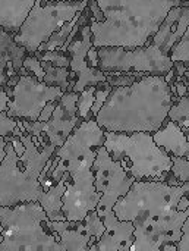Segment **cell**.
<instances>
[{"label":"cell","instance_id":"24","mask_svg":"<svg viewBox=\"0 0 189 251\" xmlns=\"http://www.w3.org/2000/svg\"><path fill=\"white\" fill-rule=\"evenodd\" d=\"M37 57L41 62H47L57 68H69L71 66V54L63 53L60 50H50L44 53H37Z\"/></svg>","mask_w":189,"mask_h":251},{"label":"cell","instance_id":"8","mask_svg":"<svg viewBox=\"0 0 189 251\" xmlns=\"http://www.w3.org/2000/svg\"><path fill=\"white\" fill-rule=\"evenodd\" d=\"M48 222L38 203L0 207V251H63L59 235L50 229Z\"/></svg>","mask_w":189,"mask_h":251},{"label":"cell","instance_id":"26","mask_svg":"<svg viewBox=\"0 0 189 251\" xmlns=\"http://www.w3.org/2000/svg\"><path fill=\"white\" fill-rule=\"evenodd\" d=\"M112 93V87L107 84V82H103V84H98L95 87V100H94V104L91 107V115L93 118H95L98 115V112L101 110V107L104 106V103L107 101L109 96Z\"/></svg>","mask_w":189,"mask_h":251},{"label":"cell","instance_id":"10","mask_svg":"<svg viewBox=\"0 0 189 251\" xmlns=\"http://www.w3.org/2000/svg\"><path fill=\"white\" fill-rule=\"evenodd\" d=\"M95 176V191L100 194V201L95 207L97 215L103 219L113 212L119 199L128 194L135 179L122 168V165L112 159L104 146L97 150L93 166Z\"/></svg>","mask_w":189,"mask_h":251},{"label":"cell","instance_id":"6","mask_svg":"<svg viewBox=\"0 0 189 251\" xmlns=\"http://www.w3.org/2000/svg\"><path fill=\"white\" fill-rule=\"evenodd\" d=\"M21 141L25 146L22 156L15 153L12 143H6V156L0 165V207L38 203L44 193L38 178L56 147L43 135L26 134Z\"/></svg>","mask_w":189,"mask_h":251},{"label":"cell","instance_id":"36","mask_svg":"<svg viewBox=\"0 0 189 251\" xmlns=\"http://www.w3.org/2000/svg\"><path fill=\"white\" fill-rule=\"evenodd\" d=\"M44 1H75V0H44Z\"/></svg>","mask_w":189,"mask_h":251},{"label":"cell","instance_id":"21","mask_svg":"<svg viewBox=\"0 0 189 251\" xmlns=\"http://www.w3.org/2000/svg\"><path fill=\"white\" fill-rule=\"evenodd\" d=\"M167 119L175 122L184 132L189 129V94L176 100L167 115Z\"/></svg>","mask_w":189,"mask_h":251},{"label":"cell","instance_id":"27","mask_svg":"<svg viewBox=\"0 0 189 251\" xmlns=\"http://www.w3.org/2000/svg\"><path fill=\"white\" fill-rule=\"evenodd\" d=\"M24 69H26L38 81L44 79V69H43L41 60L37 57V54H26L25 56V59H24Z\"/></svg>","mask_w":189,"mask_h":251},{"label":"cell","instance_id":"1","mask_svg":"<svg viewBox=\"0 0 189 251\" xmlns=\"http://www.w3.org/2000/svg\"><path fill=\"white\" fill-rule=\"evenodd\" d=\"M113 213L135 228L131 251H178L189 216V184L135 181L118 200Z\"/></svg>","mask_w":189,"mask_h":251},{"label":"cell","instance_id":"12","mask_svg":"<svg viewBox=\"0 0 189 251\" xmlns=\"http://www.w3.org/2000/svg\"><path fill=\"white\" fill-rule=\"evenodd\" d=\"M78 97L79 94L75 91L65 93L57 101V106L47 122H40V121L29 122L22 119L24 134L25 135L29 134L32 137L43 135L56 149L63 146V143L68 140V137L73 132V129L81 122L76 107Z\"/></svg>","mask_w":189,"mask_h":251},{"label":"cell","instance_id":"37","mask_svg":"<svg viewBox=\"0 0 189 251\" xmlns=\"http://www.w3.org/2000/svg\"><path fill=\"white\" fill-rule=\"evenodd\" d=\"M1 237H3V226H1V224H0V241H1Z\"/></svg>","mask_w":189,"mask_h":251},{"label":"cell","instance_id":"30","mask_svg":"<svg viewBox=\"0 0 189 251\" xmlns=\"http://www.w3.org/2000/svg\"><path fill=\"white\" fill-rule=\"evenodd\" d=\"M176 249L178 251H189V216L182 226V237L176 244Z\"/></svg>","mask_w":189,"mask_h":251},{"label":"cell","instance_id":"9","mask_svg":"<svg viewBox=\"0 0 189 251\" xmlns=\"http://www.w3.org/2000/svg\"><path fill=\"white\" fill-rule=\"evenodd\" d=\"M87 6L88 0L43 1L41 4H35L18 34H15V41L24 47L28 54H35L41 44L68 21H72L78 13L85 10Z\"/></svg>","mask_w":189,"mask_h":251},{"label":"cell","instance_id":"38","mask_svg":"<svg viewBox=\"0 0 189 251\" xmlns=\"http://www.w3.org/2000/svg\"><path fill=\"white\" fill-rule=\"evenodd\" d=\"M43 1H44V0H35V4H41Z\"/></svg>","mask_w":189,"mask_h":251},{"label":"cell","instance_id":"16","mask_svg":"<svg viewBox=\"0 0 189 251\" xmlns=\"http://www.w3.org/2000/svg\"><path fill=\"white\" fill-rule=\"evenodd\" d=\"M48 226L53 232L59 235V240L63 246V251H88L97 241L93 238L91 232L87 229L84 222H48Z\"/></svg>","mask_w":189,"mask_h":251},{"label":"cell","instance_id":"14","mask_svg":"<svg viewBox=\"0 0 189 251\" xmlns=\"http://www.w3.org/2000/svg\"><path fill=\"white\" fill-rule=\"evenodd\" d=\"M103 224L106 228L104 234L88 251H131L135 231L131 222L119 221L112 212L103 218Z\"/></svg>","mask_w":189,"mask_h":251},{"label":"cell","instance_id":"29","mask_svg":"<svg viewBox=\"0 0 189 251\" xmlns=\"http://www.w3.org/2000/svg\"><path fill=\"white\" fill-rule=\"evenodd\" d=\"M16 128H18V119L7 116L6 112H1L0 113V138L10 137Z\"/></svg>","mask_w":189,"mask_h":251},{"label":"cell","instance_id":"13","mask_svg":"<svg viewBox=\"0 0 189 251\" xmlns=\"http://www.w3.org/2000/svg\"><path fill=\"white\" fill-rule=\"evenodd\" d=\"M78 35L79 37H75L68 47V53L71 54L69 69L76 75V82L72 91L79 94L88 87H97L98 84L107 82V76L98 68H90L87 63V53L93 47V32L90 24L84 25Z\"/></svg>","mask_w":189,"mask_h":251},{"label":"cell","instance_id":"23","mask_svg":"<svg viewBox=\"0 0 189 251\" xmlns=\"http://www.w3.org/2000/svg\"><path fill=\"white\" fill-rule=\"evenodd\" d=\"M107 76V84L113 87H129L147 74L142 72H104Z\"/></svg>","mask_w":189,"mask_h":251},{"label":"cell","instance_id":"39","mask_svg":"<svg viewBox=\"0 0 189 251\" xmlns=\"http://www.w3.org/2000/svg\"><path fill=\"white\" fill-rule=\"evenodd\" d=\"M185 135H187V138H188V141H189V129L185 132Z\"/></svg>","mask_w":189,"mask_h":251},{"label":"cell","instance_id":"34","mask_svg":"<svg viewBox=\"0 0 189 251\" xmlns=\"http://www.w3.org/2000/svg\"><path fill=\"white\" fill-rule=\"evenodd\" d=\"M4 156H6V140L0 138V165L4 160Z\"/></svg>","mask_w":189,"mask_h":251},{"label":"cell","instance_id":"15","mask_svg":"<svg viewBox=\"0 0 189 251\" xmlns=\"http://www.w3.org/2000/svg\"><path fill=\"white\" fill-rule=\"evenodd\" d=\"M26 54V50L15 41V35L0 28V87L7 85L10 78L19 75Z\"/></svg>","mask_w":189,"mask_h":251},{"label":"cell","instance_id":"17","mask_svg":"<svg viewBox=\"0 0 189 251\" xmlns=\"http://www.w3.org/2000/svg\"><path fill=\"white\" fill-rule=\"evenodd\" d=\"M156 144L163 149L170 157H179L189 160V141L185 132L170 119H166L165 125L153 134Z\"/></svg>","mask_w":189,"mask_h":251},{"label":"cell","instance_id":"25","mask_svg":"<svg viewBox=\"0 0 189 251\" xmlns=\"http://www.w3.org/2000/svg\"><path fill=\"white\" fill-rule=\"evenodd\" d=\"M170 59H172L173 63L181 62V63L189 66V28L187 29V32L184 34V37L181 38V41L172 49Z\"/></svg>","mask_w":189,"mask_h":251},{"label":"cell","instance_id":"22","mask_svg":"<svg viewBox=\"0 0 189 251\" xmlns=\"http://www.w3.org/2000/svg\"><path fill=\"white\" fill-rule=\"evenodd\" d=\"M94 100H95V87H88L82 93H79L76 107H78V116L81 121H87L93 118L91 107L94 104Z\"/></svg>","mask_w":189,"mask_h":251},{"label":"cell","instance_id":"20","mask_svg":"<svg viewBox=\"0 0 189 251\" xmlns=\"http://www.w3.org/2000/svg\"><path fill=\"white\" fill-rule=\"evenodd\" d=\"M41 65L44 69L43 82H46L50 87H57L63 93L73 90L75 82H76V75L69 68H57L47 62H41Z\"/></svg>","mask_w":189,"mask_h":251},{"label":"cell","instance_id":"33","mask_svg":"<svg viewBox=\"0 0 189 251\" xmlns=\"http://www.w3.org/2000/svg\"><path fill=\"white\" fill-rule=\"evenodd\" d=\"M9 101H10V97H9V94L6 91V88L0 87V113L1 112H7Z\"/></svg>","mask_w":189,"mask_h":251},{"label":"cell","instance_id":"19","mask_svg":"<svg viewBox=\"0 0 189 251\" xmlns=\"http://www.w3.org/2000/svg\"><path fill=\"white\" fill-rule=\"evenodd\" d=\"M66 178H68V174H63L62 179L57 184H54L51 188L44 191L40 201H38V204L43 207L47 218L51 222L66 221L63 213H62V206H63L62 199H63L65 191H66Z\"/></svg>","mask_w":189,"mask_h":251},{"label":"cell","instance_id":"2","mask_svg":"<svg viewBox=\"0 0 189 251\" xmlns=\"http://www.w3.org/2000/svg\"><path fill=\"white\" fill-rule=\"evenodd\" d=\"M104 140L106 131L91 118L81 121L63 146L57 147L53 154L57 166L41 184V188L47 191L62 179L63 174H68L66 191L62 199V213L68 222H84L100 201L93 166L97 150L104 144Z\"/></svg>","mask_w":189,"mask_h":251},{"label":"cell","instance_id":"5","mask_svg":"<svg viewBox=\"0 0 189 251\" xmlns=\"http://www.w3.org/2000/svg\"><path fill=\"white\" fill-rule=\"evenodd\" d=\"M188 28L189 6H176L170 9L159 31L144 47L134 50L98 49V69L103 72H142L165 76L175 66L170 51Z\"/></svg>","mask_w":189,"mask_h":251},{"label":"cell","instance_id":"35","mask_svg":"<svg viewBox=\"0 0 189 251\" xmlns=\"http://www.w3.org/2000/svg\"><path fill=\"white\" fill-rule=\"evenodd\" d=\"M179 78L185 82V85H187V88H188V94H189V66H187V71H185Z\"/></svg>","mask_w":189,"mask_h":251},{"label":"cell","instance_id":"31","mask_svg":"<svg viewBox=\"0 0 189 251\" xmlns=\"http://www.w3.org/2000/svg\"><path fill=\"white\" fill-rule=\"evenodd\" d=\"M56 106H57V101H51V103L46 104V106H44V109H43V110H41V113H40L38 121H40V122H47V121L51 118V115H53V112H54Z\"/></svg>","mask_w":189,"mask_h":251},{"label":"cell","instance_id":"28","mask_svg":"<svg viewBox=\"0 0 189 251\" xmlns=\"http://www.w3.org/2000/svg\"><path fill=\"white\" fill-rule=\"evenodd\" d=\"M172 160H173L172 175L175 176V179L179 182L189 184V160L179 159V157H172Z\"/></svg>","mask_w":189,"mask_h":251},{"label":"cell","instance_id":"7","mask_svg":"<svg viewBox=\"0 0 189 251\" xmlns=\"http://www.w3.org/2000/svg\"><path fill=\"white\" fill-rule=\"evenodd\" d=\"M104 149L135 181H166L173 160L148 132H106Z\"/></svg>","mask_w":189,"mask_h":251},{"label":"cell","instance_id":"4","mask_svg":"<svg viewBox=\"0 0 189 251\" xmlns=\"http://www.w3.org/2000/svg\"><path fill=\"white\" fill-rule=\"evenodd\" d=\"M103 22L91 19L93 46L134 50L144 47L159 31L170 9L189 0H95Z\"/></svg>","mask_w":189,"mask_h":251},{"label":"cell","instance_id":"32","mask_svg":"<svg viewBox=\"0 0 189 251\" xmlns=\"http://www.w3.org/2000/svg\"><path fill=\"white\" fill-rule=\"evenodd\" d=\"M87 63L90 68H98V49H95L94 46L87 53Z\"/></svg>","mask_w":189,"mask_h":251},{"label":"cell","instance_id":"18","mask_svg":"<svg viewBox=\"0 0 189 251\" xmlns=\"http://www.w3.org/2000/svg\"><path fill=\"white\" fill-rule=\"evenodd\" d=\"M34 6L35 0H0V28L18 34Z\"/></svg>","mask_w":189,"mask_h":251},{"label":"cell","instance_id":"11","mask_svg":"<svg viewBox=\"0 0 189 251\" xmlns=\"http://www.w3.org/2000/svg\"><path fill=\"white\" fill-rule=\"evenodd\" d=\"M65 93L57 87H50L38 81L29 72L19 75L16 85L12 88V97L7 107V116L35 122L41 110L51 101H59Z\"/></svg>","mask_w":189,"mask_h":251},{"label":"cell","instance_id":"3","mask_svg":"<svg viewBox=\"0 0 189 251\" xmlns=\"http://www.w3.org/2000/svg\"><path fill=\"white\" fill-rule=\"evenodd\" d=\"M175 103L165 76L145 75L129 87H113L95 116L106 132H157Z\"/></svg>","mask_w":189,"mask_h":251}]
</instances>
